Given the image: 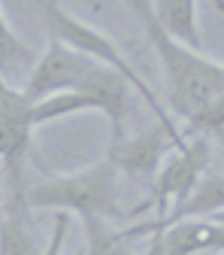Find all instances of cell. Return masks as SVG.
<instances>
[{
  "label": "cell",
  "mask_w": 224,
  "mask_h": 255,
  "mask_svg": "<svg viewBox=\"0 0 224 255\" xmlns=\"http://www.w3.org/2000/svg\"><path fill=\"white\" fill-rule=\"evenodd\" d=\"M151 249L167 255H191V252H221L224 249V222L215 216H185L170 225L157 228V240Z\"/></svg>",
  "instance_id": "cell-8"
},
{
  "label": "cell",
  "mask_w": 224,
  "mask_h": 255,
  "mask_svg": "<svg viewBox=\"0 0 224 255\" xmlns=\"http://www.w3.org/2000/svg\"><path fill=\"white\" fill-rule=\"evenodd\" d=\"M212 216H215L218 222H224V210H218V213H212Z\"/></svg>",
  "instance_id": "cell-16"
},
{
  "label": "cell",
  "mask_w": 224,
  "mask_h": 255,
  "mask_svg": "<svg viewBox=\"0 0 224 255\" xmlns=\"http://www.w3.org/2000/svg\"><path fill=\"white\" fill-rule=\"evenodd\" d=\"M188 128L194 134H212V131H221L224 128V91L212 104H206L194 119H188Z\"/></svg>",
  "instance_id": "cell-14"
},
{
  "label": "cell",
  "mask_w": 224,
  "mask_h": 255,
  "mask_svg": "<svg viewBox=\"0 0 224 255\" xmlns=\"http://www.w3.org/2000/svg\"><path fill=\"white\" fill-rule=\"evenodd\" d=\"M34 128V101L24 94V88L9 85L0 73V161L9 170L21 167Z\"/></svg>",
  "instance_id": "cell-7"
},
{
  "label": "cell",
  "mask_w": 224,
  "mask_h": 255,
  "mask_svg": "<svg viewBox=\"0 0 224 255\" xmlns=\"http://www.w3.org/2000/svg\"><path fill=\"white\" fill-rule=\"evenodd\" d=\"M218 210H224V173L206 167V173L197 179V185L188 191V198L179 201L154 228H164V225H170L176 219H185V216H212Z\"/></svg>",
  "instance_id": "cell-10"
},
{
  "label": "cell",
  "mask_w": 224,
  "mask_h": 255,
  "mask_svg": "<svg viewBox=\"0 0 224 255\" xmlns=\"http://www.w3.org/2000/svg\"><path fill=\"white\" fill-rule=\"evenodd\" d=\"M94 64L97 61L91 55H85V52H79V49H73L67 43H61V40H52L49 49L43 52V58L30 67L27 82H24V94L37 104V101L49 98L55 91L76 88Z\"/></svg>",
  "instance_id": "cell-5"
},
{
  "label": "cell",
  "mask_w": 224,
  "mask_h": 255,
  "mask_svg": "<svg viewBox=\"0 0 224 255\" xmlns=\"http://www.w3.org/2000/svg\"><path fill=\"white\" fill-rule=\"evenodd\" d=\"M127 6L137 12L146 27V37L157 52L164 70L167 104L179 119H194L206 104H212L224 91V64L206 58L200 49L176 40L170 30L157 21L149 0H127Z\"/></svg>",
  "instance_id": "cell-1"
},
{
  "label": "cell",
  "mask_w": 224,
  "mask_h": 255,
  "mask_svg": "<svg viewBox=\"0 0 224 255\" xmlns=\"http://www.w3.org/2000/svg\"><path fill=\"white\" fill-rule=\"evenodd\" d=\"M212 6H215L218 12H224V0H212Z\"/></svg>",
  "instance_id": "cell-15"
},
{
  "label": "cell",
  "mask_w": 224,
  "mask_h": 255,
  "mask_svg": "<svg viewBox=\"0 0 224 255\" xmlns=\"http://www.w3.org/2000/svg\"><path fill=\"white\" fill-rule=\"evenodd\" d=\"M212 158V146L206 134H197L191 140H182L157 167L154 179V204H157V222H161L179 201L188 198V191L197 185V179L206 173ZM154 222V225H157ZM151 225V228H154Z\"/></svg>",
  "instance_id": "cell-4"
},
{
  "label": "cell",
  "mask_w": 224,
  "mask_h": 255,
  "mask_svg": "<svg viewBox=\"0 0 224 255\" xmlns=\"http://www.w3.org/2000/svg\"><path fill=\"white\" fill-rule=\"evenodd\" d=\"M185 137L167 125H154L137 137H118L109 146V161L118 167V173L131 176H154L157 167L164 164V158L182 143Z\"/></svg>",
  "instance_id": "cell-6"
},
{
  "label": "cell",
  "mask_w": 224,
  "mask_h": 255,
  "mask_svg": "<svg viewBox=\"0 0 224 255\" xmlns=\"http://www.w3.org/2000/svg\"><path fill=\"white\" fill-rule=\"evenodd\" d=\"M30 207H52L67 210L88 219H106L118 213V167L103 158V161L82 167L67 176H52L40 182L27 195Z\"/></svg>",
  "instance_id": "cell-2"
},
{
  "label": "cell",
  "mask_w": 224,
  "mask_h": 255,
  "mask_svg": "<svg viewBox=\"0 0 224 255\" xmlns=\"http://www.w3.org/2000/svg\"><path fill=\"white\" fill-rule=\"evenodd\" d=\"M88 3H94V6H100V3H97V0H88Z\"/></svg>",
  "instance_id": "cell-17"
},
{
  "label": "cell",
  "mask_w": 224,
  "mask_h": 255,
  "mask_svg": "<svg viewBox=\"0 0 224 255\" xmlns=\"http://www.w3.org/2000/svg\"><path fill=\"white\" fill-rule=\"evenodd\" d=\"M37 3H40V9H43V18H46V27H49L52 40H61V43H67V46H73V49L91 55L94 61L109 64V67H115L118 73H124L127 79H131V85L146 98V104L154 110V116L161 119V125H167V128H173V131H179V128L167 119V113L161 110V104H157V98H154V91L143 82V76L131 67V64H127V58L118 52V46H115L106 34H100L97 27H91V24L79 21V18L70 15V12H64V9L55 3V0H37Z\"/></svg>",
  "instance_id": "cell-3"
},
{
  "label": "cell",
  "mask_w": 224,
  "mask_h": 255,
  "mask_svg": "<svg viewBox=\"0 0 224 255\" xmlns=\"http://www.w3.org/2000/svg\"><path fill=\"white\" fill-rule=\"evenodd\" d=\"M27 61H30L27 46L12 34V27H9L3 9H0V73L9 76V73H15L21 64H27Z\"/></svg>",
  "instance_id": "cell-13"
},
{
  "label": "cell",
  "mask_w": 224,
  "mask_h": 255,
  "mask_svg": "<svg viewBox=\"0 0 224 255\" xmlns=\"http://www.w3.org/2000/svg\"><path fill=\"white\" fill-rule=\"evenodd\" d=\"M76 88L88 91L91 98L97 101L100 113L112 125V140L124 137V110H127V88H131V79L124 73H118L115 67H109V64L97 61Z\"/></svg>",
  "instance_id": "cell-9"
},
{
  "label": "cell",
  "mask_w": 224,
  "mask_h": 255,
  "mask_svg": "<svg viewBox=\"0 0 224 255\" xmlns=\"http://www.w3.org/2000/svg\"><path fill=\"white\" fill-rule=\"evenodd\" d=\"M85 110H97L100 113L97 101H94L88 91H82V88H64V91H55V94H49V98H43V101L34 104V125H46V122L73 116V113H85Z\"/></svg>",
  "instance_id": "cell-12"
},
{
  "label": "cell",
  "mask_w": 224,
  "mask_h": 255,
  "mask_svg": "<svg viewBox=\"0 0 224 255\" xmlns=\"http://www.w3.org/2000/svg\"><path fill=\"white\" fill-rule=\"evenodd\" d=\"M151 9L170 34L188 46L200 49L197 30V0H151Z\"/></svg>",
  "instance_id": "cell-11"
}]
</instances>
